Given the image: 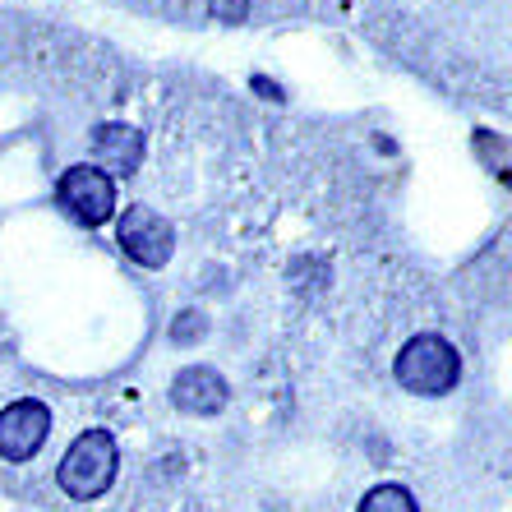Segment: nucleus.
<instances>
[{
    "label": "nucleus",
    "mask_w": 512,
    "mask_h": 512,
    "mask_svg": "<svg viewBox=\"0 0 512 512\" xmlns=\"http://www.w3.org/2000/svg\"><path fill=\"white\" fill-rule=\"evenodd\" d=\"M116 471H120L116 434H111V429H84V434L65 448V457H60L56 485L65 489L70 499L93 503L116 485Z\"/></svg>",
    "instance_id": "nucleus-1"
},
{
    "label": "nucleus",
    "mask_w": 512,
    "mask_h": 512,
    "mask_svg": "<svg viewBox=\"0 0 512 512\" xmlns=\"http://www.w3.org/2000/svg\"><path fill=\"white\" fill-rule=\"evenodd\" d=\"M397 383L416 397H443L453 393L457 379H462V356H457L453 342H443L434 333H420L397 351Z\"/></svg>",
    "instance_id": "nucleus-2"
},
{
    "label": "nucleus",
    "mask_w": 512,
    "mask_h": 512,
    "mask_svg": "<svg viewBox=\"0 0 512 512\" xmlns=\"http://www.w3.org/2000/svg\"><path fill=\"white\" fill-rule=\"evenodd\" d=\"M51 439V406L37 397H19L0 411V462H33Z\"/></svg>",
    "instance_id": "nucleus-3"
},
{
    "label": "nucleus",
    "mask_w": 512,
    "mask_h": 512,
    "mask_svg": "<svg viewBox=\"0 0 512 512\" xmlns=\"http://www.w3.org/2000/svg\"><path fill=\"white\" fill-rule=\"evenodd\" d=\"M116 236H120V245H125V254H130L134 263H143V268H162V263L171 259V250H176V231H171V222L162 213H153L148 203L125 208Z\"/></svg>",
    "instance_id": "nucleus-4"
},
{
    "label": "nucleus",
    "mask_w": 512,
    "mask_h": 512,
    "mask_svg": "<svg viewBox=\"0 0 512 512\" xmlns=\"http://www.w3.org/2000/svg\"><path fill=\"white\" fill-rule=\"evenodd\" d=\"M60 203H65L79 222L102 227V222L116 213V185L97 167H70L60 176Z\"/></svg>",
    "instance_id": "nucleus-5"
},
{
    "label": "nucleus",
    "mask_w": 512,
    "mask_h": 512,
    "mask_svg": "<svg viewBox=\"0 0 512 512\" xmlns=\"http://www.w3.org/2000/svg\"><path fill=\"white\" fill-rule=\"evenodd\" d=\"M171 402H176V411H185V416H217V411H227L231 388L217 370L190 365V370H180L176 379H171Z\"/></svg>",
    "instance_id": "nucleus-6"
},
{
    "label": "nucleus",
    "mask_w": 512,
    "mask_h": 512,
    "mask_svg": "<svg viewBox=\"0 0 512 512\" xmlns=\"http://www.w3.org/2000/svg\"><path fill=\"white\" fill-rule=\"evenodd\" d=\"M93 157L102 176H134L143 162V134L130 125H102L93 139Z\"/></svg>",
    "instance_id": "nucleus-7"
},
{
    "label": "nucleus",
    "mask_w": 512,
    "mask_h": 512,
    "mask_svg": "<svg viewBox=\"0 0 512 512\" xmlns=\"http://www.w3.org/2000/svg\"><path fill=\"white\" fill-rule=\"evenodd\" d=\"M356 512H420V503H416V494L406 485H374L365 499H360V508Z\"/></svg>",
    "instance_id": "nucleus-8"
},
{
    "label": "nucleus",
    "mask_w": 512,
    "mask_h": 512,
    "mask_svg": "<svg viewBox=\"0 0 512 512\" xmlns=\"http://www.w3.org/2000/svg\"><path fill=\"white\" fill-rule=\"evenodd\" d=\"M213 14L217 19H240V14H245V0H213Z\"/></svg>",
    "instance_id": "nucleus-9"
}]
</instances>
